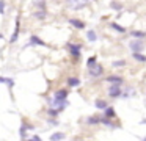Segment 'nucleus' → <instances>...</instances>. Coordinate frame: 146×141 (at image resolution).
Segmentation results:
<instances>
[{"mask_svg": "<svg viewBox=\"0 0 146 141\" xmlns=\"http://www.w3.org/2000/svg\"><path fill=\"white\" fill-rule=\"evenodd\" d=\"M0 38H2V34H0Z\"/></svg>", "mask_w": 146, "mask_h": 141, "instance_id": "nucleus-33", "label": "nucleus"}, {"mask_svg": "<svg viewBox=\"0 0 146 141\" xmlns=\"http://www.w3.org/2000/svg\"><path fill=\"white\" fill-rule=\"evenodd\" d=\"M35 5L38 6L39 9H46V2H44V0H36Z\"/></svg>", "mask_w": 146, "mask_h": 141, "instance_id": "nucleus-26", "label": "nucleus"}, {"mask_svg": "<svg viewBox=\"0 0 146 141\" xmlns=\"http://www.w3.org/2000/svg\"><path fill=\"white\" fill-rule=\"evenodd\" d=\"M104 116H105V118H108V119H111V118L116 116V111H115L113 107H107V108L104 110Z\"/></svg>", "mask_w": 146, "mask_h": 141, "instance_id": "nucleus-13", "label": "nucleus"}, {"mask_svg": "<svg viewBox=\"0 0 146 141\" xmlns=\"http://www.w3.org/2000/svg\"><path fill=\"white\" fill-rule=\"evenodd\" d=\"M111 64H113V68H123V66H126V61L124 60H118V61H113Z\"/></svg>", "mask_w": 146, "mask_h": 141, "instance_id": "nucleus-24", "label": "nucleus"}, {"mask_svg": "<svg viewBox=\"0 0 146 141\" xmlns=\"http://www.w3.org/2000/svg\"><path fill=\"white\" fill-rule=\"evenodd\" d=\"M132 58L135 60V61L146 63V55H143V53H132Z\"/></svg>", "mask_w": 146, "mask_h": 141, "instance_id": "nucleus-18", "label": "nucleus"}, {"mask_svg": "<svg viewBox=\"0 0 146 141\" xmlns=\"http://www.w3.org/2000/svg\"><path fill=\"white\" fill-rule=\"evenodd\" d=\"M86 38H88V41H91V42H94V41L98 39V36H96V31L90 30V31H88V34H86Z\"/></svg>", "mask_w": 146, "mask_h": 141, "instance_id": "nucleus-22", "label": "nucleus"}, {"mask_svg": "<svg viewBox=\"0 0 146 141\" xmlns=\"http://www.w3.org/2000/svg\"><path fill=\"white\" fill-rule=\"evenodd\" d=\"M143 141H146V136H145V138H143Z\"/></svg>", "mask_w": 146, "mask_h": 141, "instance_id": "nucleus-31", "label": "nucleus"}, {"mask_svg": "<svg viewBox=\"0 0 146 141\" xmlns=\"http://www.w3.org/2000/svg\"><path fill=\"white\" fill-rule=\"evenodd\" d=\"M94 64H96V56H90L88 61H86V66H88V69H90V68H93Z\"/></svg>", "mask_w": 146, "mask_h": 141, "instance_id": "nucleus-25", "label": "nucleus"}, {"mask_svg": "<svg viewBox=\"0 0 146 141\" xmlns=\"http://www.w3.org/2000/svg\"><path fill=\"white\" fill-rule=\"evenodd\" d=\"M80 85V80L77 77H68V86L69 88H76Z\"/></svg>", "mask_w": 146, "mask_h": 141, "instance_id": "nucleus-14", "label": "nucleus"}, {"mask_svg": "<svg viewBox=\"0 0 146 141\" xmlns=\"http://www.w3.org/2000/svg\"><path fill=\"white\" fill-rule=\"evenodd\" d=\"M47 113H49V116H50V118H57V116L61 113V110H58V108H54V107H52V108L49 110Z\"/></svg>", "mask_w": 146, "mask_h": 141, "instance_id": "nucleus-20", "label": "nucleus"}, {"mask_svg": "<svg viewBox=\"0 0 146 141\" xmlns=\"http://www.w3.org/2000/svg\"><path fill=\"white\" fill-rule=\"evenodd\" d=\"M94 107H96L98 110H105V108L108 107V103H107V100H104V99H96Z\"/></svg>", "mask_w": 146, "mask_h": 141, "instance_id": "nucleus-11", "label": "nucleus"}, {"mask_svg": "<svg viewBox=\"0 0 146 141\" xmlns=\"http://www.w3.org/2000/svg\"><path fill=\"white\" fill-rule=\"evenodd\" d=\"M3 13H5V2L0 0V14H3Z\"/></svg>", "mask_w": 146, "mask_h": 141, "instance_id": "nucleus-27", "label": "nucleus"}, {"mask_svg": "<svg viewBox=\"0 0 146 141\" xmlns=\"http://www.w3.org/2000/svg\"><path fill=\"white\" fill-rule=\"evenodd\" d=\"M30 44H35V46H42V47L46 46L44 41H42L39 36H35V34H33V36H30Z\"/></svg>", "mask_w": 146, "mask_h": 141, "instance_id": "nucleus-12", "label": "nucleus"}, {"mask_svg": "<svg viewBox=\"0 0 146 141\" xmlns=\"http://www.w3.org/2000/svg\"><path fill=\"white\" fill-rule=\"evenodd\" d=\"M110 27L113 28V30L119 31V33H126V28H124V27H121V25H118L116 22H113V24H110Z\"/></svg>", "mask_w": 146, "mask_h": 141, "instance_id": "nucleus-21", "label": "nucleus"}, {"mask_svg": "<svg viewBox=\"0 0 146 141\" xmlns=\"http://www.w3.org/2000/svg\"><path fill=\"white\" fill-rule=\"evenodd\" d=\"M111 8H115V9H121V3H116V2H111Z\"/></svg>", "mask_w": 146, "mask_h": 141, "instance_id": "nucleus-28", "label": "nucleus"}, {"mask_svg": "<svg viewBox=\"0 0 146 141\" xmlns=\"http://www.w3.org/2000/svg\"><path fill=\"white\" fill-rule=\"evenodd\" d=\"M69 24H71V25H74L76 28H79V30L85 28V24H83L82 21H79V19H69Z\"/></svg>", "mask_w": 146, "mask_h": 141, "instance_id": "nucleus-16", "label": "nucleus"}, {"mask_svg": "<svg viewBox=\"0 0 146 141\" xmlns=\"http://www.w3.org/2000/svg\"><path fill=\"white\" fill-rule=\"evenodd\" d=\"M108 96L113 97V99H118V97H121V85L111 83L110 88H108Z\"/></svg>", "mask_w": 146, "mask_h": 141, "instance_id": "nucleus-3", "label": "nucleus"}, {"mask_svg": "<svg viewBox=\"0 0 146 141\" xmlns=\"http://www.w3.org/2000/svg\"><path fill=\"white\" fill-rule=\"evenodd\" d=\"M19 31H21V22H19V19H16V28H14V33L11 36L10 42H16L17 38H19Z\"/></svg>", "mask_w": 146, "mask_h": 141, "instance_id": "nucleus-8", "label": "nucleus"}, {"mask_svg": "<svg viewBox=\"0 0 146 141\" xmlns=\"http://www.w3.org/2000/svg\"><path fill=\"white\" fill-rule=\"evenodd\" d=\"M46 9H38V11L35 13V17L36 19H39V21H42V19H46Z\"/></svg>", "mask_w": 146, "mask_h": 141, "instance_id": "nucleus-19", "label": "nucleus"}, {"mask_svg": "<svg viewBox=\"0 0 146 141\" xmlns=\"http://www.w3.org/2000/svg\"><path fill=\"white\" fill-rule=\"evenodd\" d=\"M102 124L108 125V127H119V125L113 124V122H111V121H110V119H108V118H105V116H104V118H102Z\"/></svg>", "mask_w": 146, "mask_h": 141, "instance_id": "nucleus-23", "label": "nucleus"}, {"mask_svg": "<svg viewBox=\"0 0 146 141\" xmlns=\"http://www.w3.org/2000/svg\"><path fill=\"white\" fill-rule=\"evenodd\" d=\"M86 3H88V0H69V2H68V6H69L71 9H80V8H83V6H86Z\"/></svg>", "mask_w": 146, "mask_h": 141, "instance_id": "nucleus-4", "label": "nucleus"}, {"mask_svg": "<svg viewBox=\"0 0 146 141\" xmlns=\"http://www.w3.org/2000/svg\"><path fill=\"white\" fill-rule=\"evenodd\" d=\"M105 81H107V83H118V85H121V83H123V77H119V75H110V77L105 78Z\"/></svg>", "mask_w": 146, "mask_h": 141, "instance_id": "nucleus-10", "label": "nucleus"}, {"mask_svg": "<svg viewBox=\"0 0 146 141\" xmlns=\"http://www.w3.org/2000/svg\"><path fill=\"white\" fill-rule=\"evenodd\" d=\"M66 49H68V52H69V55L72 56L74 61L80 60V55H82V46H80V44L68 42V44H66Z\"/></svg>", "mask_w": 146, "mask_h": 141, "instance_id": "nucleus-1", "label": "nucleus"}, {"mask_svg": "<svg viewBox=\"0 0 146 141\" xmlns=\"http://www.w3.org/2000/svg\"><path fill=\"white\" fill-rule=\"evenodd\" d=\"M68 94H69L68 88H61V89H57V91H55L54 99H57V100H66V99H68Z\"/></svg>", "mask_w": 146, "mask_h": 141, "instance_id": "nucleus-6", "label": "nucleus"}, {"mask_svg": "<svg viewBox=\"0 0 146 141\" xmlns=\"http://www.w3.org/2000/svg\"><path fill=\"white\" fill-rule=\"evenodd\" d=\"M102 122V118H99V116H90V118H86V124L88 125H96V124H101Z\"/></svg>", "mask_w": 146, "mask_h": 141, "instance_id": "nucleus-9", "label": "nucleus"}, {"mask_svg": "<svg viewBox=\"0 0 146 141\" xmlns=\"http://www.w3.org/2000/svg\"><path fill=\"white\" fill-rule=\"evenodd\" d=\"M129 49L133 53H141L145 50V39H133L129 42Z\"/></svg>", "mask_w": 146, "mask_h": 141, "instance_id": "nucleus-2", "label": "nucleus"}, {"mask_svg": "<svg viewBox=\"0 0 146 141\" xmlns=\"http://www.w3.org/2000/svg\"><path fill=\"white\" fill-rule=\"evenodd\" d=\"M130 36L137 38V39H145V38H146V33H145V31H138V30H133V31H130Z\"/></svg>", "mask_w": 146, "mask_h": 141, "instance_id": "nucleus-17", "label": "nucleus"}, {"mask_svg": "<svg viewBox=\"0 0 146 141\" xmlns=\"http://www.w3.org/2000/svg\"><path fill=\"white\" fill-rule=\"evenodd\" d=\"M102 72H104V68H102L99 63H96L93 68H90V75L91 77H94V78H98V77H101L102 75Z\"/></svg>", "mask_w": 146, "mask_h": 141, "instance_id": "nucleus-5", "label": "nucleus"}, {"mask_svg": "<svg viewBox=\"0 0 146 141\" xmlns=\"http://www.w3.org/2000/svg\"><path fill=\"white\" fill-rule=\"evenodd\" d=\"M25 141H41V138H39L38 135H33V136L30 138V140H25Z\"/></svg>", "mask_w": 146, "mask_h": 141, "instance_id": "nucleus-29", "label": "nucleus"}, {"mask_svg": "<svg viewBox=\"0 0 146 141\" xmlns=\"http://www.w3.org/2000/svg\"><path fill=\"white\" fill-rule=\"evenodd\" d=\"M64 136L66 135L63 132H55V133L50 135V141H61V140H64Z\"/></svg>", "mask_w": 146, "mask_h": 141, "instance_id": "nucleus-15", "label": "nucleus"}, {"mask_svg": "<svg viewBox=\"0 0 146 141\" xmlns=\"http://www.w3.org/2000/svg\"><path fill=\"white\" fill-rule=\"evenodd\" d=\"M49 124H52V125H58V121H57V119H54V118H50V119H49Z\"/></svg>", "mask_w": 146, "mask_h": 141, "instance_id": "nucleus-30", "label": "nucleus"}, {"mask_svg": "<svg viewBox=\"0 0 146 141\" xmlns=\"http://www.w3.org/2000/svg\"><path fill=\"white\" fill-rule=\"evenodd\" d=\"M0 83H2V77H0Z\"/></svg>", "mask_w": 146, "mask_h": 141, "instance_id": "nucleus-32", "label": "nucleus"}, {"mask_svg": "<svg viewBox=\"0 0 146 141\" xmlns=\"http://www.w3.org/2000/svg\"><path fill=\"white\" fill-rule=\"evenodd\" d=\"M33 125L32 124H27V122H24L22 125H21V128H19V135H21V138H22L24 141L27 140V130H33Z\"/></svg>", "mask_w": 146, "mask_h": 141, "instance_id": "nucleus-7", "label": "nucleus"}]
</instances>
